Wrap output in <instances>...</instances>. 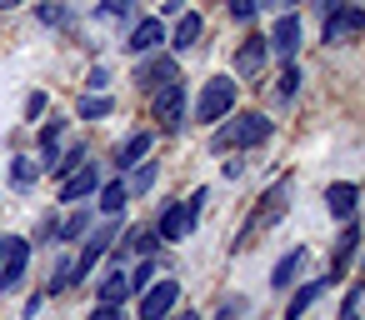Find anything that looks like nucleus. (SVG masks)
Instances as JSON below:
<instances>
[{
	"mask_svg": "<svg viewBox=\"0 0 365 320\" xmlns=\"http://www.w3.org/2000/svg\"><path fill=\"white\" fill-rule=\"evenodd\" d=\"M180 300V280H155L140 290V320H165Z\"/></svg>",
	"mask_w": 365,
	"mask_h": 320,
	"instance_id": "8",
	"label": "nucleus"
},
{
	"mask_svg": "<svg viewBox=\"0 0 365 320\" xmlns=\"http://www.w3.org/2000/svg\"><path fill=\"white\" fill-rule=\"evenodd\" d=\"M360 295H365V280H355V285H350V295H345V310H355V305H360Z\"/></svg>",
	"mask_w": 365,
	"mask_h": 320,
	"instance_id": "39",
	"label": "nucleus"
},
{
	"mask_svg": "<svg viewBox=\"0 0 365 320\" xmlns=\"http://www.w3.org/2000/svg\"><path fill=\"white\" fill-rule=\"evenodd\" d=\"M16 6H26V0H0V11H16Z\"/></svg>",
	"mask_w": 365,
	"mask_h": 320,
	"instance_id": "43",
	"label": "nucleus"
},
{
	"mask_svg": "<svg viewBox=\"0 0 365 320\" xmlns=\"http://www.w3.org/2000/svg\"><path fill=\"white\" fill-rule=\"evenodd\" d=\"M355 205H360V185L355 180H335V185H325V210L345 225V220H355Z\"/></svg>",
	"mask_w": 365,
	"mask_h": 320,
	"instance_id": "11",
	"label": "nucleus"
},
{
	"mask_svg": "<svg viewBox=\"0 0 365 320\" xmlns=\"http://www.w3.org/2000/svg\"><path fill=\"white\" fill-rule=\"evenodd\" d=\"M145 155H150V130H135V135H125V140L115 145V170H120V175H130Z\"/></svg>",
	"mask_w": 365,
	"mask_h": 320,
	"instance_id": "14",
	"label": "nucleus"
},
{
	"mask_svg": "<svg viewBox=\"0 0 365 320\" xmlns=\"http://www.w3.org/2000/svg\"><path fill=\"white\" fill-rule=\"evenodd\" d=\"M86 155H91V145H86V140H76V145H66L56 160H46L41 170H46V175H56V180H66V175H76V170L86 165Z\"/></svg>",
	"mask_w": 365,
	"mask_h": 320,
	"instance_id": "17",
	"label": "nucleus"
},
{
	"mask_svg": "<svg viewBox=\"0 0 365 320\" xmlns=\"http://www.w3.org/2000/svg\"><path fill=\"white\" fill-rule=\"evenodd\" d=\"M185 11V0H160V16H180Z\"/></svg>",
	"mask_w": 365,
	"mask_h": 320,
	"instance_id": "40",
	"label": "nucleus"
},
{
	"mask_svg": "<svg viewBox=\"0 0 365 320\" xmlns=\"http://www.w3.org/2000/svg\"><path fill=\"white\" fill-rule=\"evenodd\" d=\"M275 135V120L260 115V110H245L235 120H225L215 135H210V150H235V145H265Z\"/></svg>",
	"mask_w": 365,
	"mask_h": 320,
	"instance_id": "1",
	"label": "nucleus"
},
{
	"mask_svg": "<svg viewBox=\"0 0 365 320\" xmlns=\"http://www.w3.org/2000/svg\"><path fill=\"white\" fill-rule=\"evenodd\" d=\"M130 11H135V0H101V6H96L101 21H115V16H130Z\"/></svg>",
	"mask_w": 365,
	"mask_h": 320,
	"instance_id": "32",
	"label": "nucleus"
},
{
	"mask_svg": "<svg viewBox=\"0 0 365 320\" xmlns=\"http://www.w3.org/2000/svg\"><path fill=\"white\" fill-rule=\"evenodd\" d=\"M115 235H120V225H115V215H110L106 225H96V230L86 235V250H81V260H76V285L96 275V265H101V260H106V255L115 250V245H110Z\"/></svg>",
	"mask_w": 365,
	"mask_h": 320,
	"instance_id": "5",
	"label": "nucleus"
},
{
	"mask_svg": "<svg viewBox=\"0 0 365 320\" xmlns=\"http://www.w3.org/2000/svg\"><path fill=\"white\" fill-rule=\"evenodd\" d=\"M86 86H91V96H101V91L110 86V71H106V66H96V71L86 76Z\"/></svg>",
	"mask_w": 365,
	"mask_h": 320,
	"instance_id": "36",
	"label": "nucleus"
},
{
	"mask_svg": "<svg viewBox=\"0 0 365 320\" xmlns=\"http://www.w3.org/2000/svg\"><path fill=\"white\" fill-rule=\"evenodd\" d=\"M115 105H110V96H86L81 105H76V120H106Z\"/></svg>",
	"mask_w": 365,
	"mask_h": 320,
	"instance_id": "29",
	"label": "nucleus"
},
{
	"mask_svg": "<svg viewBox=\"0 0 365 320\" xmlns=\"http://www.w3.org/2000/svg\"><path fill=\"white\" fill-rule=\"evenodd\" d=\"M160 46H165V21H160V16L140 21V26L130 31V41H125V51H130V56H155Z\"/></svg>",
	"mask_w": 365,
	"mask_h": 320,
	"instance_id": "12",
	"label": "nucleus"
},
{
	"mask_svg": "<svg viewBox=\"0 0 365 320\" xmlns=\"http://www.w3.org/2000/svg\"><path fill=\"white\" fill-rule=\"evenodd\" d=\"M200 31H205V21H200L195 11H180V16H175V31L165 36V41H170V56H180V51H190V46L200 41Z\"/></svg>",
	"mask_w": 365,
	"mask_h": 320,
	"instance_id": "16",
	"label": "nucleus"
},
{
	"mask_svg": "<svg viewBox=\"0 0 365 320\" xmlns=\"http://www.w3.org/2000/svg\"><path fill=\"white\" fill-rule=\"evenodd\" d=\"M36 175H41V160H31V155H16V160H11V185H16V190L36 185Z\"/></svg>",
	"mask_w": 365,
	"mask_h": 320,
	"instance_id": "28",
	"label": "nucleus"
},
{
	"mask_svg": "<svg viewBox=\"0 0 365 320\" xmlns=\"http://www.w3.org/2000/svg\"><path fill=\"white\" fill-rule=\"evenodd\" d=\"M265 46H270V56H280V61H295V51H300V16H295V11H280V21L270 26Z\"/></svg>",
	"mask_w": 365,
	"mask_h": 320,
	"instance_id": "9",
	"label": "nucleus"
},
{
	"mask_svg": "<svg viewBox=\"0 0 365 320\" xmlns=\"http://www.w3.org/2000/svg\"><path fill=\"white\" fill-rule=\"evenodd\" d=\"M300 81H305V76H300V66H295V61H285V71H280V96H285V100H295Z\"/></svg>",
	"mask_w": 365,
	"mask_h": 320,
	"instance_id": "30",
	"label": "nucleus"
},
{
	"mask_svg": "<svg viewBox=\"0 0 365 320\" xmlns=\"http://www.w3.org/2000/svg\"><path fill=\"white\" fill-rule=\"evenodd\" d=\"M230 110H235V76H210V81L200 86V96H195V120L215 125V120H225Z\"/></svg>",
	"mask_w": 365,
	"mask_h": 320,
	"instance_id": "4",
	"label": "nucleus"
},
{
	"mask_svg": "<svg viewBox=\"0 0 365 320\" xmlns=\"http://www.w3.org/2000/svg\"><path fill=\"white\" fill-rule=\"evenodd\" d=\"M91 230H96V220H91V210H71V215L61 220V230H56V235H61V240L71 245V240H86Z\"/></svg>",
	"mask_w": 365,
	"mask_h": 320,
	"instance_id": "26",
	"label": "nucleus"
},
{
	"mask_svg": "<svg viewBox=\"0 0 365 320\" xmlns=\"http://www.w3.org/2000/svg\"><path fill=\"white\" fill-rule=\"evenodd\" d=\"M96 200H101V215H120V210L130 205V185H125V180H106V185L96 190Z\"/></svg>",
	"mask_w": 365,
	"mask_h": 320,
	"instance_id": "22",
	"label": "nucleus"
},
{
	"mask_svg": "<svg viewBox=\"0 0 365 320\" xmlns=\"http://www.w3.org/2000/svg\"><path fill=\"white\" fill-rule=\"evenodd\" d=\"M155 180H160V165H155V160H140V165L130 170V180H125V185H130V200H140L145 190H155Z\"/></svg>",
	"mask_w": 365,
	"mask_h": 320,
	"instance_id": "25",
	"label": "nucleus"
},
{
	"mask_svg": "<svg viewBox=\"0 0 365 320\" xmlns=\"http://www.w3.org/2000/svg\"><path fill=\"white\" fill-rule=\"evenodd\" d=\"M150 120H155L160 135H175L185 125V76H175L160 91H150Z\"/></svg>",
	"mask_w": 365,
	"mask_h": 320,
	"instance_id": "3",
	"label": "nucleus"
},
{
	"mask_svg": "<svg viewBox=\"0 0 365 320\" xmlns=\"http://www.w3.org/2000/svg\"><path fill=\"white\" fill-rule=\"evenodd\" d=\"M300 260H305V245L285 250V255L275 260V270H270V290H290V285H295V275H300Z\"/></svg>",
	"mask_w": 365,
	"mask_h": 320,
	"instance_id": "20",
	"label": "nucleus"
},
{
	"mask_svg": "<svg viewBox=\"0 0 365 320\" xmlns=\"http://www.w3.org/2000/svg\"><path fill=\"white\" fill-rule=\"evenodd\" d=\"M150 275H155V265H150V255H145V260L135 265V275H130V290H145V285H150Z\"/></svg>",
	"mask_w": 365,
	"mask_h": 320,
	"instance_id": "35",
	"label": "nucleus"
},
{
	"mask_svg": "<svg viewBox=\"0 0 365 320\" xmlns=\"http://www.w3.org/2000/svg\"><path fill=\"white\" fill-rule=\"evenodd\" d=\"M120 240H125V245H120L115 255H140V260H145V255H155V245H160V230H125Z\"/></svg>",
	"mask_w": 365,
	"mask_h": 320,
	"instance_id": "24",
	"label": "nucleus"
},
{
	"mask_svg": "<svg viewBox=\"0 0 365 320\" xmlns=\"http://www.w3.org/2000/svg\"><path fill=\"white\" fill-rule=\"evenodd\" d=\"M340 320H360V310H340Z\"/></svg>",
	"mask_w": 365,
	"mask_h": 320,
	"instance_id": "44",
	"label": "nucleus"
},
{
	"mask_svg": "<svg viewBox=\"0 0 365 320\" xmlns=\"http://www.w3.org/2000/svg\"><path fill=\"white\" fill-rule=\"evenodd\" d=\"M355 245H360V225H355V220H345V225H340V235H335V250H330V280H340V275H345V265H350Z\"/></svg>",
	"mask_w": 365,
	"mask_h": 320,
	"instance_id": "15",
	"label": "nucleus"
},
{
	"mask_svg": "<svg viewBox=\"0 0 365 320\" xmlns=\"http://www.w3.org/2000/svg\"><path fill=\"white\" fill-rule=\"evenodd\" d=\"M86 320H120V305H91Z\"/></svg>",
	"mask_w": 365,
	"mask_h": 320,
	"instance_id": "37",
	"label": "nucleus"
},
{
	"mask_svg": "<svg viewBox=\"0 0 365 320\" xmlns=\"http://www.w3.org/2000/svg\"><path fill=\"white\" fill-rule=\"evenodd\" d=\"M41 21H46V26H61V21H66V6H41Z\"/></svg>",
	"mask_w": 365,
	"mask_h": 320,
	"instance_id": "38",
	"label": "nucleus"
},
{
	"mask_svg": "<svg viewBox=\"0 0 365 320\" xmlns=\"http://www.w3.org/2000/svg\"><path fill=\"white\" fill-rule=\"evenodd\" d=\"M155 230H160V240H185L190 235V220H185V200H175V205H165L160 210V220H155Z\"/></svg>",
	"mask_w": 365,
	"mask_h": 320,
	"instance_id": "18",
	"label": "nucleus"
},
{
	"mask_svg": "<svg viewBox=\"0 0 365 320\" xmlns=\"http://www.w3.org/2000/svg\"><path fill=\"white\" fill-rule=\"evenodd\" d=\"M265 6H275V11H295L300 0H265Z\"/></svg>",
	"mask_w": 365,
	"mask_h": 320,
	"instance_id": "42",
	"label": "nucleus"
},
{
	"mask_svg": "<svg viewBox=\"0 0 365 320\" xmlns=\"http://www.w3.org/2000/svg\"><path fill=\"white\" fill-rule=\"evenodd\" d=\"M31 245L36 240H26V235H11V245H6V260H0V290H21V280H26V265H31Z\"/></svg>",
	"mask_w": 365,
	"mask_h": 320,
	"instance_id": "7",
	"label": "nucleus"
},
{
	"mask_svg": "<svg viewBox=\"0 0 365 320\" xmlns=\"http://www.w3.org/2000/svg\"><path fill=\"white\" fill-rule=\"evenodd\" d=\"M46 105H51V96H46V91H31V96H26V120H41Z\"/></svg>",
	"mask_w": 365,
	"mask_h": 320,
	"instance_id": "33",
	"label": "nucleus"
},
{
	"mask_svg": "<svg viewBox=\"0 0 365 320\" xmlns=\"http://www.w3.org/2000/svg\"><path fill=\"white\" fill-rule=\"evenodd\" d=\"M101 185H106L101 165H81L76 175H66V180H61V200H66V205H76V200H91Z\"/></svg>",
	"mask_w": 365,
	"mask_h": 320,
	"instance_id": "10",
	"label": "nucleus"
},
{
	"mask_svg": "<svg viewBox=\"0 0 365 320\" xmlns=\"http://www.w3.org/2000/svg\"><path fill=\"white\" fill-rule=\"evenodd\" d=\"M290 190H295V180L285 175V180H275V185H270V190L260 195V210H255V215L245 220V230H240L235 250H245V245H250V240H255L260 230H270V225H275V220H280V215L290 210Z\"/></svg>",
	"mask_w": 365,
	"mask_h": 320,
	"instance_id": "2",
	"label": "nucleus"
},
{
	"mask_svg": "<svg viewBox=\"0 0 365 320\" xmlns=\"http://www.w3.org/2000/svg\"><path fill=\"white\" fill-rule=\"evenodd\" d=\"M320 11H325V16H335V11H345V0H320Z\"/></svg>",
	"mask_w": 365,
	"mask_h": 320,
	"instance_id": "41",
	"label": "nucleus"
},
{
	"mask_svg": "<svg viewBox=\"0 0 365 320\" xmlns=\"http://www.w3.org/2000/svg\"><path fill=\"white\" fill-rule=\"evenodd\" d=\"M265 61H270V46H265V36H250V41L235 51V71H240V81H255V76L265 71Z\"/></svg>",
	"mask_w": 365,
	"mask_h": 320,
	"instance_id": "13",
	"label": "nucleus"
},
{
	"mask_svg": "<svg viewBox=\"0 0 365 320\" xmlns=\"http://www.w3.org/2000/svg\"><path fill=\"white\" fill-rule=\"evenodd\" d=\"M330 285H335L330 275H325V280H305V285L290 295V305H285V320H300V315H305V310H310V305H315V300H320Z\"/></svg>",
	"mask_w": 365,
	"mask_h": 320,
	"instance_id": "19",
	"label": "nucleus"
},
{
	"mask_svg": "<svg viewBox=\"0 0 365 320\" xmlns=\"http://www.w3.org/2000/svg\"><path fill=\"white\" fill-rule=\"evenodd\" d=\"M180 76V66H175V56L170 51H155V56H140V66H135V91H160L165 81H175Z\"/></svg>",
	"mask_w": 365,
	"mask_h": 320,
	"instance_id": "6",
	"label": "nucleus"
},
{
	"mask_svg": "<svg viewBox=\"0 0 365 320\" xmlns=\"http://www.w3.org/2000/svg\"><path fill=\"white\" fill-rule=\"evenodd\" d=\"M71 285H76V260L61 255V260L51 265V275H46V295H61V290H71Z\"/></svg>",
	"mask_w": 365,
	"mask_h": 320,
	"instance_id": "27",
	"label": "nucleus"
},
{
	"mask_svg": "<svg viewBox=\"0 0 365 320\" xmlns=\"http://www.w3.org/2000/svg\"><path fill=\"white\" fill-rule=\"evenodd\" d=\"M125 295H130V275L125 270H110L101 280V290H96V305H125Z\"/></svg>",
	"mask_w": 365,
	"mask_h": 320,
	"instance_id": "23",
	"label": "nucleus"
},
{
	"mask_svg": "<svg viewBox=\"0 0 365 320\" xmlns=\"http://www.w3.org/2000/svg\"><path fill=\"white\" fill-rule=\"evenodd\" d=\"M180 320H200V315H195V310H185V315H180Z\"/></svg>",
	"mask_w": 365,
	"mask_h": 320,
	"instance_id": "46",
	"label": "nucleus"
},
{
	"mask_svg": "<svg viewBox=\"0 0 365 320\" xmlns=\"http://www.w3.org/2000/svg\"><path fill=\"white\" fill-rule=\"evenodd\" d=\"M205 200H210V190L200 185V190H190V200H185V220H190V230L200 225V215H205Z\"/></svg>",
	"mask_w": 365,
	"mask_h": 320,
	"instance_id": "31",
	"label": "nucleus"
},
{
	"mask_svg": "<svg viewBox=\"0 0 365 320\" xmlns=\"http://www.w3.org/2000/svg\"><path fill=\"white\" fill-rule=\"evenodd\" d=\"M6 245H11V235H0V260H6Z\"/></svg>",
	"mask_w": 365,
	"mask_h": 320,
	"instance_id": "45",
	"label": "nucleus"
},
{
	"mask_svg": "<svg viewBox=\"0 0 365 320\" xmlns=\"http://www.w3.org/2000/svg\"><path fill=\"white\" fill-rule=\"evenodd\" d=\"M260 6H265V0H230V16H235V21H255Z\"/></svg>",
	"mask_w": 365,
	"mask_h": 320,
	"instance_id": "34",
	"label": "nucleus"
},
{
	"mask_svg": "<svg viewBox=\"0 0 365 320\" xmlns=\"http://www.w3.org/2000/svg\"><path fill=\"white\" fill-rule=\"evenodd\" d=\"M66 130H71V120H61V115L41 125V135H36V145H41V165L61 155V140H66Z\"/></svg>",
	"mask_w": 365,
	"mask_h": 320,
	"instance_id": "21",
	"label": "nucleus"
}]
</instances>
